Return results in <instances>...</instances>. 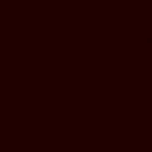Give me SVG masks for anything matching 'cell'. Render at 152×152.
I'll list each match as a JSON object with an SVG mask.
<instances>
[{"label": "cell", "mask_w": 152, "mask_h": 152, "mask_svg": "<svg viewBox=\"0 0 152 152\" xmlns=\"http://www.w3.org/2000/svg\"><path fill=\"white\" fill-rule=\"evenodd\" d=\"M149 53H152V11H149Z\"/></svg>", "instance_id": "6da1fadb"}]
</instances>
